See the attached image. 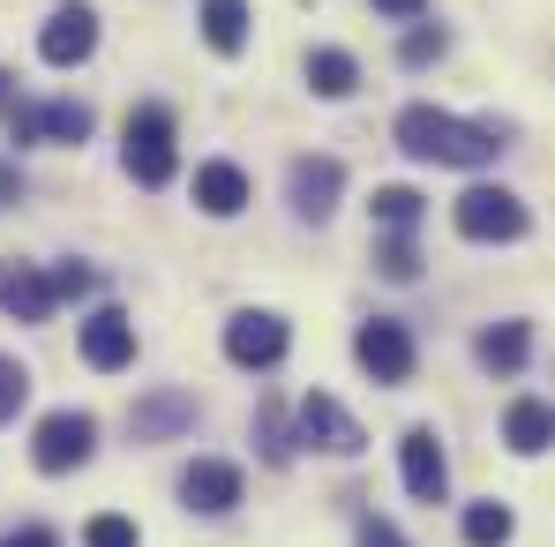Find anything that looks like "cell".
Wrapping results in <instances>:
<instances>
[{"label":"cell","mask_w":555,"mask_h":547,"mask_svg":"<svg viewBox=\"0 0 555 547\" xmlns=\"http://www.w3.org/2000/svg\"><path fill=\"white\" fill-rule=\"evenodd\" d=\"M398 151L405 158H421V166H459V173H480V166H495V128H473L459 113H443V105H405L398 113Z\"/></svg>","instance_id":"obj_1"},{"label":"cell","mask_w":555,"mask_h":547,"mask_svg":"<svg viewBox=\"0 0 555 547\" xmlns=\"http://www.w3.org/2000/svg\"><path fill=\"white\" fill-rule=\"evenodd\" d=\"M128 173L143 187H166L181 173V143H173V113L166 105H143V113H128Z\"/></svg>","instance_id":"obj_2"},{"label":"cell","mask_w":555,"mask_h":547,"mask_svg":"<svg viewBox=\"0 0 555 547\" xmlns=\"http://www.w3.org/2000/svg\"><path fill=\"white\" fill-rule=\"evenodd\" d=\"M91 451H98V420L91 413H46L38 435H30L38 472H76V465H91Z\"/></svg>","instance_id":"obj_3"},{"label":"cell","mask_w":555,"mask_h":547,"mask_svg":"<svg viewBox=\"0 0 555 547\" xmlns=\"http://www.w3.org/2000/svg\"><path fill=\"white\" fill-rule=\"evenodd\" d=\"M451 218H459L465 240H518V233H526V203H518L511 187H465Z\"/></svg>","instance_id":"obj_4"},{"label":"cell","mask_w":555,"mask_h":547,"mask_svg":"<svg viewBox=\"0 0 555 547\" xmlns=\"http://www.w3.org/2000/svg\"><path fill=\"white\" fill-rule=\"evenodd\" d=\"M38 53H46V68H76V61H91L98 53V15L83 0H61L53 15H46V30H38Z\"/></svg>","instance_id":"obj_5"},{"label":"cell","mask_w":555,"mask_h":547,"mask_svg":"<svg viewBox=\"0 0 555 547\" xmlns=\"http://www.w3.org/2000/svg\"><path fill=\"white\" fill-rule=\"evenodd\" d=\"M225 361L233 367H278L285 361V315H271V308H241V315L225 323Z\"/></svg>","instance_id":"obj_6"},{"label":"cell","mask_w":555,"mask_h":547,"mask_svg":"<svg viewBox=\"0 0 555 547\" xmlns=\"http://www.w3.org/2000/svg\"><path fill=\"white\" fill-rule=\"evenodd\" d=\"M398 472H405V495H413V503H443L451 457L436 443V428H405V435H398Z\"/></svg>","instance_id":"obj_7"},{"label":"cell","mask_w":555,"mask_h":547,"mask_svg":"<svg viewBox=\"0 0 555 547\" xmlns=\"http://www.w3.org/2000/svg\"><path fill=\"white\" fill-rule=\"evenodd\" d=\"M353 361L369 367L375 382H413V338H405V323H361L353 330Z\"/></svg>","instance_id":"obj_8"},{"label":"cell","mask_w":555,"mask_h":547,"mask_svg":"<svg viewBox=\"0 0 555 547\" xmlns=\"http://www.w3.org/2000/svg\"><path fill=\"white\" fill-rule=\"evenodd\" d=\"M300 443H315V451H331V457H353L361 451V420L331 390H308L300 398Z\"/></svg>","instance_id":"obj_9"},{"label":"cell","mask_w":555,"mask_h":547,"mask_svg":"<svg viewBox=\"0 0 555 547\" xmlns=\"http://www.w3.org/2000/svg\"><path fill=\"white\" fill-rule=\"evenodd\" d=\"M285 195H293V210L315 225V218H331V210H338V195H346V166H338V158H293Z\"/></svg>","instance_id":"obj_10"},{"label":"cell","mask_w":555,"mask_h":547,"mask_svg":"<svg viewBox=\"0 0 555 547\" xmlns=\"http://www.w3.org/2000/svg\"><path fill=\"white\" fill-rule=\"evenodd\" d=\"M181 503L188 510H203V518H225L233 503H241V465H225V457H195L181 472Z\"/></svg>","instance_id":"obj_11"},{"label":"cell","mask_w":555,"mask_h":547,"mask_svg":"<svg viewBox=\"0 0 555 547\" xmlns=\"http://www.w3.org/2000/svg\"><path fill=\"white\" fill-rule=\"evenodd\" d=\"M83 361L98 375H120V367L135 361V323L120 315V308H98L91 323H83Z\"/></svg>","instance_id":"obj_12"},{"label":"cell","mask_w":555,"mask_h":547,"mask_svg":"<svg viewBox=\"0 0 555 547\" xmlns=\"http://www.w3.org/2000/svg\"><path fill=\"white\" fill-rule=\"evenodd\" d=\"M0 308H8L15 323H46V315H53V277L23 271V263H0Z\"/></svg>","instance_id":"obj_13"},{"label":"cell","mask_w":555,"mask_h":547,"mask_svg":"<svg viewBox=\"0 0 555 547\" xmlns=\"http://www.w3.org/2000/svg\"><path fill=\"white\" fill-rule=\"evenodd\" d=\"M195 203H203L210 218H241V210H248V173H241V166H225V158L195 166Z\"/></svg>","instance_id":"obj_14"},{"label":"cell","mask_w":555,"mask_h":547,"mask_svg":"<svg viewBox=\"0 0 555 547\" xmlns=\"http://www.w3.org/2000/svg\"><path fill=\"white\" fill-rule=\"evenodd\" d=\"M503 443H511L518 457L555 451V405H541V398H518V405L503 413Z\"/></svg>","instance_id":"obj_15"},{"label":"cell","mask_w":555,"mask_h":547,"mask_svg":"<svg viewBox=\"0 0 555 547\" xmlns=\"http://www.w3.org/2000/svg\"><path fill=\"white\" fill-rule=\"evenodd\" d=\"M188 420H195V398H181V390L143 398V405H135V443H166V435H181Z\"/></svg>","instance_id":"obj_16"},{"label":"cell","mask_w":555,"mask_h":547,"mask_svg":"<svg viewBox=\"0 0 555 547\" xmlns=\"http://www.w3.org/2000/svg\"><path fill=\"white\" fill-rule=\"evenodd\" d=\"M473 353H480L488 375H518L526 353H533V330H526V323H495V330H480V346H473Z\"/></svg>","instance_id":"obj_17"},{"label":"cell","mask_w":555,"mask_h":547,"mask_svg":"<svg viewBox=\"0 0 555 547\" xmlns=\"http://www.w3.org/2000/svg\"><path fill=\"white\" fill-rule=\"evenodd\" d=\"M203 38H210V53H241L248 45V0H203Z\"/></svg>","instance_id":"obj_18"},{"label":"cell","mask_w":555,"mask_h":547,"mask_svg":"<svg viewBox=\"0 0 555 547\" xmlns=\"http://www.w3.org/2000/svg\"><path fill=\"white\" fill-rule=\"evenodd\" d=\"M308 83H315V97H353L361 68H353V53H338V45H315V53H308Z\"/></svg>","instance_id":"obj_19"},{"label":"cell","mask_w":555,"mask_h":547,"mask_svg":"<svg viewBox=\"0 0 555 547\" xmlns=\"http://www.w3.org/2000/svg\"><path fill=\"white\" fill-rule=\"evenodd\" d=\"M465 547H511V510L503 503H473L465 510Z\"/></svg>","instance_id":"obj_20"},{"label":"cell","mask_w":555,"mask_h":547,"mask_svg":"<svg viewBox=\"0 0 555 547\" xmlns=\"http://www.w3.org/2000/svg\"><path fill=\"white\" fill-rule=\"evenodd\" d=\"M375 225L413 233V225H421V195H413V187H375Z\"/></svg>","instance_id":"obj_21"},{"label":"cell","mask_w":555,"mask_h":547,"mask_svg":"<svg viewBox=\"0 0 555 547\" xmlns=\"http://www.w3.org/2000/svg\"><path fill=\"white\" fill-rule=\"evenodd\" d=\"M23 398H30V367H23V361H0V420H15V413H23Z\"/></svg>","instance_id":"obj_22"},{"label":"cell","mask_w":555,"mask_h":547,"mask_svg":"<svg viewBox=\"0 0 555 547\" xmlns=\"http://www.w3.org/2000/svg\"><path fill=\"white\" fill-rule=\"evenodd\" d=\"M256 435H263V457H271V465H285V457H293V435H285V413H278V405H263V413H256Z\"/></svg>","instance_id":"obj_23"},{"label":"cell","mask_w":555,"mask_h":547,"mask_svg":"<svg viewBox=\"0 0 555 547\" xmlns=\"http://www.w3.org/2000/svg\"><path fill=\"white\" fill-rule=\"evenodd\" d=\"M83 547H143V533H135L128 518H91V525H83Z\"/></svg>","instance_id":"obj_24"},{"label":"cell","mask_w":555,"mask_h":547,"mask_svg":"<svg viewBox=\"0 0 555 547\" xmlns=\"http://www.w3.org/2000/svg\"><path fill=\"white\" fill-rule=\"evenodd\" d=\"M46 277H53V300H83V292L98 285L91 263H61V271H46Z\"/></svg>","instance_id":"obj_25"},{"label":"cell","mask_w":555,"mask_h":547,"mask_svg":"<svg viewBox=\"0 0 555 547\" xmlns=\"http://www.w3.org/2000/svg\"><path fill=\"white\" fill-rule=\"evenodd\" d=\"M383 271L398 277V285H405V277H421V256H413V240H405V233H390V240H383Z\"/></svg>","instance_id":"obj_26"},{"label":"cell","mask_w":555,"mask_h":547,"mask_svg":"<svg viewBox=\"0 0 555 547\" xmlns=\"http://www.w3.org/2000/svg\"><path fill=\"white\" fill-rule=\"evenodd\" d=\"M361 547H405V533L390 518H361Z\"/></svg>","instance_id":"obj_27"},{"label":"cell","mask_w":555,"mask_h":547,"mask_svg":"<svg viewBox=\"0 0 555 547\" xmlns=\"http://www.w3.org/2000/svg\"><path fill=\"white\" fill-rule=\"evenodd\" d=\"M436 53H443V30H413V38H405V61H413V68L436 61Z\"/></svg>","instance_id":"obj_28"},{"label":"cell","mask_w":555,"mask_h":547,"mask_svg":"<svg viewBox=\"0 0 555 547\" xmlns=\"http://www.w3.org/2000/svg\"><path fill=\"white\" fill-rule=\"evenodd\" d=\"M0 547H61V541H53L46 525H23V533H8V541H0Z\"/></svg>","instance_id":"obj_29"},{"label":"cell","mask_w":555,"mask_h":547,"mask_svg":"<svg viewBox=\"0 0 555 547\" xmlns=\"http://www.w3.org/2000/svg\"><path fill=\"white\" fill-rule=\"evenodd\" d=\"M375 8H383V15H398V23H421V8H428V0H375Z\"/></svg>","instance_id":"obj_30"},{"label":"cell","mask_w":555,"mask_h":547,"mask_svg":"<svg viewBox=\"0 0 555 547\" xmlns=\"http://www.w3.org/2000/svg\"><path fill=\"white\" fill-rule=\"evenodd\" d=\"M15 105H23V97L8 91V76H0V120H8V113H15Z\"/></svg>","instance_id":"obj_31"},{"label":"cell","mask_w":555,"mask_h":547,"mask_svg":"<svg viewBox=\"0 0 555 547\" xmlns=\"http://www.w3.org/2000/svg\"><path fill=\"white\" fill-rule=\"evenodd\" d=\"M8 195H15V173H8V166H0V203H8Z\"/></svg>","instance_id":"obj_32"}]
</instances>
